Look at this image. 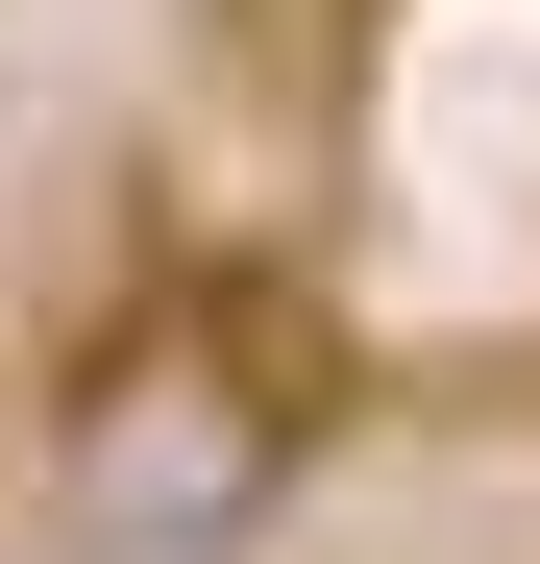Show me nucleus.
I'll return each instance as SVG.
<instances>
[{
	"mask_svg": "<svg viewBox=\"0 0 540 564\" xmlns=\"http://www.w3.org/2000/svg\"><path fill=\"white\" fill-rule=\"evenodd\" d=\"M295 466H320V344H295V295H246V270L123 295L74 344V393H50L74 564H246L295 516Z\"/></svg>",
	"mask_w": 540,
	"mask_h": 564,
	"instance_id": "nucleus-1",
	"label": "nucleus"
}]
</instances>
